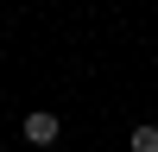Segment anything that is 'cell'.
I'll list each match as a JSON object with an SVG mask.
<instances>
[{"label":"cell","instance_id":"obj_1","mask_svg":"<svg viewBox=\"0 0 158 152\" xmlns=\"http://www.w3.org/2000/svg\"><path fill=\"white\" fill-rule=\"evenodd\" d=\"M57 133H63V120L51 108H32V114H25V139H32V146H57Z\"/></svg>","mask_w":158,"mask_h":152},{"label":"cell","instance_id":"obj_2","mask_svg":"<svg viewBox=\"0 0 158 152\" xmlns=\"http://www.w3.org/2000/svg\"><path fill=\"white\" fill-rule=\"evenodd\" d=\"M133 152H158V127H152V120L133 127Z\"/></svg>","mask_w":158,"mask_h":152}]
</instances>
